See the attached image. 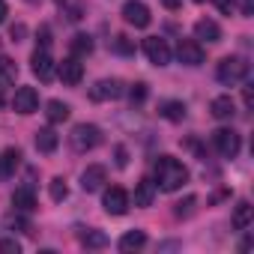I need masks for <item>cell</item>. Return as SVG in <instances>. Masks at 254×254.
Returning <instances> with one entry per match:
<instances>
[{
    "mask_svg": "<svg viewBox=\"0 0 254 254\" xmlns=\"http://www.w3.org/2000/svg\"><path fill=\"white\" fill-rule=\"evenodd\" d=\"M212 147L218 150V156L236 159L239 150H242V138H239V132H233V129H218V132H212Z\"/></svg>",
    "mask_w": 254,
    "mask_h": 254,
    "instance_id": "obj_5",
    "label": "cell"
},
{
    "mask_svg": "<svg viewBox=\"0 0 254 254\" xmlns=\"http://www.w3.org/2000/svg\"><path fill=\"white\" fill-rule=\"evenodd\" d=\"M153 197H156V183L153 180H138L135 183V206H153Z\"/></svg>",
    "mask_w": 254,
    "mask_h": 254,
    "instance_id": "obj_18",
    "label": "cell"
},
{
    "mask_svg": "<svg viewBox=\"0 0 254 254\" xmlns=\"http://www.w3.org/2000/svg\"><path fill=\"white\" fill-rule=\"evenodd\" d=\"M30 69H33V75H36L39 81H51V78H54L57 66H54L48 48H36V51H33V57H30Z\"/></svg>",
    "mask_w": 254,
    "mask_h": 254,
    "instance_id": "obj_10",
    "label": "cell"
},
{
    "mask_svg": "<svg viewBox=\"0 0 254 254\" xmlns=\"http://www.w3.org/2000/svg\"><path fill=\"white\" fill-rule=\"evenodd\" d=\"M12 111H18L24 117L33 114V111H39V93L33 87H18L15 96H12Z\"/></svg>",
    "mask_w": 254,
    "mask_h": 254,
    "instance_id": "obj_11",
    "label": "cell"
},
{
    "mask_svg": "<svg viewBox=\"0 0 254 254\" xmlns=\"http://www.w3.org/2000/svg\"><path fill=\"white\" fill-rule=\"evenodd\" d=\"M105 183H108V168H105V165H87V168H84V174H81V189H84L87 194L99 191Z\"/></svg>",
    "mask_w": 254,
    "mask_h": 254,
    "instance_id": "obj_12",
    "label": "cell"
},
{
    "mask_svg": "<svg viewBox=\"0 0 254 254\" xmlns=\"http://www.w3.org/2000/svg\"><path fill=\"white\" fill-rule=\"evenodd\" d=\"M12 206H15L18 212H33V209H36V191H33L30 186L15 189V191H12Z\"/></svg>",
    "mask_w": 254,
    "mask_h": 254,
    "instance_id": "obj_16",
    "label": "cell"
},
{
    "mask_svg": "<svg viewBox=\"0 0 254 254\" xmlns=\"http://www.w3.org/2000/svg\"><path fill=\"white\" fill-rule=\"evenodd\" d=\"M9 33H12V42H21V39H24V33H27V27H24V24H12V30H9Z\"/></svg>",
    "mask_w": 254,
    "mask_h": 254,
    "instance_id": "obj_34",
    "label": "cell"
},
{
    "mask_svg": "<svg viewBox=\"0 0 254 254\" xmlns=\"http://www.w3.org/2000/svg\"><path fill=\"white\" fill-rule=\"evenodd\" d=\"M15 78H18V66H15V60H12V57H0V90L12 87Z\"/></svg>",
    "mask_w": 254,
    "mask_h": 254,
    "instance_id": "obj_25",
    "label": "cell"
},
{
    "mask_svg": "<svg viewBox=\"0 0 254 254\" xmlns=\"http://www.w3.org/2000/svg\"><path fill=\"white\" fill-rule=\"evenodd\" d=\"M215 6H218L224 15H230V12H233V6H236V0H215Z\"/></svg>",
    "mask_w": 254,
    "mask_h": 254,
    "instance_id": "obj_33",
    "label": "cell"
},
{
    "mask_svg": "<svg viewBox=\"0 0 254 254\" xmlns=\"http://www.w3.org/2000/svg\"><path fill=\"white\" fill-rule=\"evenodd\" d=\"M177 57H180L183 66H200L206 54H203V45H200L197 39H180V45H177Z\"/></svg>",
    "mask_w": 254,
    "mask_h": 254,
    "instance_id": "obj_9",
    "label": "cell"
},
{
    "mask_svg": "<svg viewBox=\"0 0 254 254\" xmlns=\"http://www.w3.org/2000/svg\"><path fill=\"white\" fill-rule=\"evenodd\" d=\"M0 251H6V254H18V251H21V245H18L15 239H0Z\"/></svg>",
    "mask_w": 254,
    "mask_h": 254,
    "instance_id": "obj_32",
    "label": "cell"
},
{
    "mask_svg": "<svg viewBox=\"0 0 254 254\" xmlns=\"http://www.w3.org/2000/svg\"><path fill=\"white\" fill-rule=\"evenodd\" d=\"M123 18H126V24H132L138 30L150 27V21H153L150 6L144 3V0H126V3H123Z\"/></svg>",
    "mask_w": 254,
    "mask_h": 254,
    "instance_id": "obj_6",
    "label": "cell"
},
{
    "mask_svg": "<svg viewBox=\"0 0 254 254\" xmlns=\"http://www.w3.org/2000/svg\"><path fill=\"white\" fill-rule=\"evenodd\" d=\"M36 42H42V48H48V45H51V30H48V27H42V30H39V39H36Z\"/></svg>",
    "mask_w": 254,
    "mask_h": 254,
    "instance_id": "obj_35",
    "label": "cell"
},
{
    "mask_svg": "<svg viewBox=\"0 0 254 254\" xmlns=\"http://www.w3.org/2000/svg\"><path fill=\"white\" fill-rule=\"evenodd\" d=\"M159 114H162L165 120H171V123H183V120H186V102H180V99H168V102L159 105Z\"/></svg>",
    "mask_w": 254,
    "mask_h": 254,
    "instance_id": "obj_20",
    "label": "cell"
},
{
    "mask_svg": "<svg viewBox=\"0 0 254 254\" xmlns=\"http://www.w3.org/2000/svg\"><path fill=\"white\" fill-rule=\"evenodd\" d=\"M54 3H66V0H54Z\"/></svg>",
    "mask_w": 254,
    "mask_h": 254,
    "instance_id": "obj_41",
    "label": "cell"
},
{
    "mask_svg": "<svg viewBox=\"0 0 254 254\" xmlns=\"http://www.w3.org/2000/svg\"><path fill=\"white\" fill-rule=\"evenodd\" d=\"M69 144H72L75 153H90V150H96L102 144V129L93 126V123H78L72 129V135H69Z\"/></svg>",
    "mask_w": 254,
    "mask_h": 254,
    "instance_id": "obj_3",
    "label": "cell"
},
{
    "mask_svg": "<svg viewBox=\"0 0 254 254\" xmlns=\"http://www.w3.org/2000/svg\"><path fill=\"white\" fill-rule=\"evenodd\" d=\"M18 168H21V150L18 147H6L3 153H0V180L15 177Z\"/></svg>",
    "mask_w": 254,
    "mask_h": 254,
    "instance_id": "obj_14",
    "label": "cell"
},
{
    "mask_svg": "<svg viewBox=\"0 0 254 254\" xmlns=\"http://www.w3.org/2000/svg\"><path fill=\"white\" fill-rule=\"evenodd\" d=\"M45 114H48L51 123H66L69 114H72V108H69L66 102H60V99H51V102L45 105Z\"/></svg>",
    "mask_w": 254,
    "mask_h": 254,
    "instance_id": "obj_26",
    "label": "cell"
},
{
    "mask_svg": "<svg viewBox=\"0 0 254 254\" xmlns=\"http://www.w3.org/2000/svg\"><path fill=\"white\" fill-rule=\"evenodd\" d=\"M123 93H126V87H123L120 78H102V81H96V84L90 87V99H93V102H114V99H120Z\"/></svg>",
    "mask_w": 254,
    "mask_h": 254,
    "instance_id": "obj_7",
    "label": "cell"
},
{
    "mask_svg": "<svg viewBox=\"0 0 254 254\" xmlns=\"http://www.w3.org/2000/svg\"><path fill=\"white\" fill-rule=\"evenodd\" d=\"M194 3H203V0H194Z\"/></svg>",
    "mask_w": 254,
    "mask_h": 254,
    "instance_id": "obj_42",
    "label": "cell"
},
{
    "mask_svg": "<svg viewBox=\"0 0 254 254\" xmlns=\"http://www.w3.org/2000/svg\"><path fill=\"white\" fill-rule=\"evenodd\" d=\"M251 221H254V206H251L248 200H239L236 209H233V227H236V230H248Z\"/></svg>",
    "mask_w": 254,
    "mask_h": 254,
    "instance_id": "obj_21",
    "label": "cell"
},
{
    "mask_svg": "<svg viewBox=\"0 0 254 254\" xmlns=\"http://www.w3.org/2000/svg\"><path fill=\"white\" fill-rule=\"evenodd\" d=\"M209 111H212L215 120H230V117L236 114V105H233L230 96H215V99L209 102Z\"/></svg>",
    "mask_w": 254,
    "mask_h": 254,
    "instance_id": "obj_19",
    "label": "cell"
},
{
    "mask_svg": "<svg viewBox=\"0 0 254 254\" xmlns=\"http://www.w3.org/2000/svg\"><path fill=\"white\" fill-rule=\"evenodd\" d=\"M194 39L197 42H221V27L212 18H200L194 24Z\"/></svg>",
    "mask_w": 254,
    "mask_h": 254,
    "instance_id": "obj_15",
    "label": "cell"
},
{
    "mask_svg": "<svg viewBox=\"0 0 254 254\" xmlns=\"http://www.w3.org/2000/svg\"><path fill=\"white\" fill-rule=\"evenodd\" d=\"M6 15H9V6H6V0H0V21H6Z\"/></svg>",
    "mask_w": 254,
    "mask_h": 254,
    "instance_id": "obj_38",
    "label": "cell"
},
{
    "mask_svg": "<svg viewBox=\"0 0 254 254\" xmlns=\"http://www.w3.org/2000/svg\"><path fill=\"white\" fill-rule=\"evenodd\" d=\"M162 3H165L168 9H180V0H162Z\"/></svg>",
    "mask_w": 254,
    "mask_h": 254,
    "instance_id": "obj_40",
    "label": "cell"
},
{
    "mask_svg": "<svg viewBox=\"0 0 254 254\" xmlns=\"http://www.w3.org/2000/svg\"><path fill=\"white\" fill-rule=\"evenodd\" d=\"M114 51L123 54V57H132L135 54V42L126 36V33H120V36H114Z\"/></svg>",
    "mask_w": 254,
    "mask_h": 254,
    "instance_id": "obj_29",
    "label": "cell"
},
{
    "mask_svg": "<svg viewBox=\"0 0 254 254\" xmlns=\"http://www.w3.org/2000/svg\"><path fill=\"white\" fill-rule=\"evenodd\" d=\"M3 224H6V230H12V233H30L33 227H30V221L15 209V212H9L6 218H3Z\"/></svg>",
    "mask_w": 254,
    "mask_h": 254,
    "instance_id": "obj_27",
    "label": "cell"
},
{
    "mask_svg": "<svg viewBox=\"0 0 254 254\" xmlns=\"http://www.w3.org/2000/svg\"><path fill=\"white\" fill-rule=\"evenodd\" d=\"M102 206H105L108 215H126V212H129V206H132V197H129V191H126V189L111 186L102 194Z\"/></svg>",
    "mask_w": 254,
    "mask_h": 254,
    "instance_id": "obj_4",
    "label": "cell"
},
{
    "mask_svg": "<svg viewBox=\"0 0 254 254\" xmlns=\"http://www.w3.org/2000/svg\"><path fill=\"white\" fill-rule=\"evenodd\" d=\"M194 203H197V197H194V194H189L186 200L174 203V215H177V218H189V215L194 212Z\"/></svg>",
    "mask_w": 254,
    "mask_h": 254,
    "instance_id": "obj_30",
    "label": "cell"
},
{
    "mask_svg": "<svg viewBox=\"0 0 254 254\" xmlns=\"http://www.w3.org/2000/svg\"><path fill=\"white\" fill-rule=\"evenodd\" d=\"M242 99H245V108H251V105H254V93H251V84H245V90H242Z\"/></svg>",
    "mask_w": 254,
    "mask_h": 254,
    "instance_id": "obj_36",
    "label": "cell"
},
{
    "mask_svg": "<svg viewBox=\"0 0 254 254\" xmlns=\"http://www.w3.org/2000/svg\"><path fill=\"white\" fill-rule=\"evenodd\" d=\"M117 165H120V168L129 165V159H126V150H123V147H117Z\"/></svg>",
    "mask_w": 254,
    "mask_h": 254,
    "instance_id": "obj_37",
    "label": "cell"
},
{
    "mask_svg": "<svg viewBox=\"0 0 254 254\" xmlns=\"http://www.w3.org/2000/svg\"><path fill=\"white\" fill-rule=\"evenodd\" d=\"M153 171H156V186L162 191H180L189 183V168L174 156H159Z\"/></svg>",
    "mask_w": 254,
    "mask_h": 254,
    "instance_id": "obj_1",
    "label": "cell"
},
{
    "mask_svg": "<svg viewBox=\"0 0 254 254\" xmlns=\"http://www.w3.org/2000/svg\"><path fill=\"white\" fill-rule=\"evenodd\" d=\"M117 245H120V251H126V254H129V251H138V248L147 245V233H144V230H129V233L120 236Z\"/></svg>",
    "mask_w": 254,
    "mask_h": 254,
    "instance_id": "obj_22",
    "label": "cell"
},
{
    "mask_svg": "<svg viewBox=\"0 0 254 254\" xmlns=\"http://www.w3.org/2000/svg\"><path fill=\"white\" fill-rule=\"evenodd\" d=\"M254 12V3H251V0H242V15H251Z\"/></svg>",
    "mask_w": 254,
    "mask_h": 254,
    "instance_id": "obj_39",
    "label": "cell"
},
{
    "mask_svg": "<svg viewBox=\"0 0 254 254\" xmlns=\"http://www.w3.org/2000/svg\"><path fill=\"white\" fill-rule=\"evenodd\" d=\"M144 54L153 66H168L171 63V45L162 36H147L144 39Z\"/></svg>",
    "mask_w": 254,
    "mask_h": 254,
    "instance_id": "obj_8",
    "label": "cell"
},
{
    "mask_svg": "<svg viewBox=\"0 0 254 254\" xmlns=\"http://www.w3.org/2000/svg\"><path fill=\"white\" fill-rule=\"evenodd\" d=\"M147 93H150L147 84H141V81L132 84V87H129V99H132V105H144V102H147Z\"/></svg>",
    "mask_w": 254,
    "mask_h": 254,
    "instance_id": "obj_31",
    "label": "cell"
},
{
    "mask_svg": "<svg viewBox=\"0 0 254 254\" xmlns=\"http://www.w3.org/2000/svg\"><path fill=\"white\" fill-rule=\"evenodd\" d=\"M78 242H81L84 248L99 251V248H105V245H108V236H105L102 230H96V227H81V230H78Z\"/></svg>",
    "mask_w": 254,
    "mask_h": 254,
    "instance_id": "obj_17",
    "label": "cell"
},
{
    "mask_svg": "<svg viewBox=\"0 0 254 254\" xmlns=\"http://www.w3.org/2000/svg\"><path fill=\"white\" fill-rule=\"evenodd\" d=\"M36 150L39 153H54L57 150V144H60V135L54 132V129H36Z\"/></svg>",
    "mask_w": 254,
    "mask_h": 254,
    "instance_id": "obj_24",
    "label": "cell"
},
{
    "mask_svg": "<svg viewBox=\"0 0 254 254\" xmlns=\"http://www.w3.org/2000/svg\"><path fill=\"white\" fill-rule=\"evenodd\" d=\"M48 194H51L54 203H63V200L69 197V186H66V180H63V177H54V180L48 183Z\"/></svg>",
    "mask_w": 254,
    "mask_h": 254,
    "instance_id": "obj_28",
    "label": "cell"
},
{
    "mask_svg": "<svg viewBox=\"0 0 254 254\" xmlns=\"http://www.w3.org/2000/svg\"><path fill=\"white\" fill-rule=\"evenodd\" d=\"M215 78H218L224 87H236V84H242V81L248 78V60L239 57V54L224 57V60L218 63V69H215Z\"/></svg>",
    "mask_w": 254,
    "mask_h": 254,
    "instance_id": "obj_2",
    "label": "cell"
},
{
    "mask_svg": "<svg viewBox=\"0 0 254 254\" xmlns=\"http://www.w3.org/2000/svg\"><path fill=\"white\" fill-rule=\"evenodd\" d=\"M57 75H60V81L66 87H78L81 78H84V66H81L78 57H66L63 63H57Z\"/></svg>",
    "mask_w": 254,
    "mask_h": 254,
    "instance_id": "obj_13",
    "label": "cell"
},
{
    "mask_svg": "<svg viewBox=\"0 0 254 254\" xmlns=\"http://www.w3.org/2000/svg\"><path fill=\"white\" fill-rule=\"evenodd\" d=\"M69 48H72V57L81 60V57H90L96 45H93V36H90V33H75L72 42H69Z\"/></svg>",
    "mask_w": 254,
    "mask_h": 254,
    "instance_id": "obj_23",
    "label": "cell"
}]
</instances>
